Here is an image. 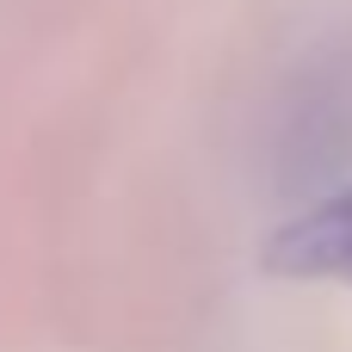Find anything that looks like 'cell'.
Segmentation results:
<instances>
[{
  "label": "cell",
  "instance_id": "1",
  "mask_svg": "<svg viewBox=\"0 0 352 352\" xmlns=\"http://www.w3.org/2000/svg\"><path fill=\"white\" fill-rule=\"evenodd\" d=\"M266 272L285 278H334L352 285V186L309 204L266 241Z\"/></svg>",
  "mask_w": 352,
  "mask_h": 352
}]
</instances>
